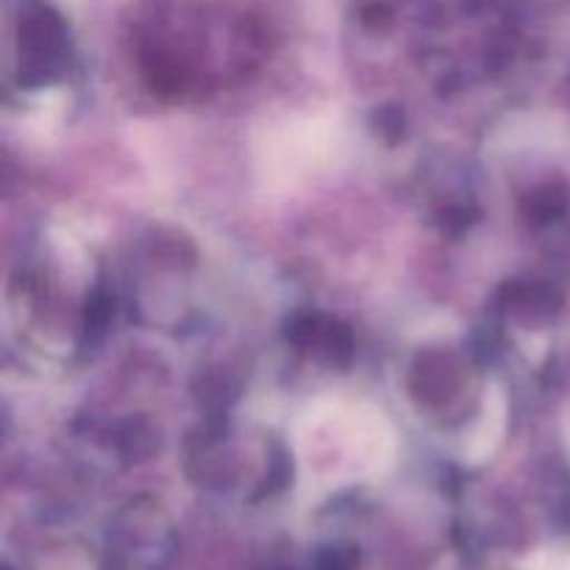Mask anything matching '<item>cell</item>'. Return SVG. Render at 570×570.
I'll return each instance as SVG.
<instances>
[{
	"label": "cell",
	"mask_w": 570,
	"mask_h": 570,
	"mask_svg": "<svg viewBox=\"0 0 570 570\" xmlns=\"http://www.w3.org/2000/svg\"><path fill=\"white\" fill-rule=\"evenodd\" d=\"M495 301H499V309L504 315L518 317V321H523V317H529V321L543 317L546 312H551V304H554L549 289L534 282H507L499 289V295H495Z\"/></svg>",
	"instance_id": "5b68a950"
},
{
	"label": "cell",
	"mask_w": 570,
	"mask_h": 570,
	"mask_svg": "<svg viewBox=\"0 0 570 570\" xmlns=\"http://www.w3.org/2000/svg\"><path fill=\"white\" fill-rule=\"evenodd\" d=\"M287 343L298 354L312 356L328 367H348L354 360V334L337 317L323 315V312H301L287 323L284 332Z\"/></svg>",
	"instance_id": "277c9868"
},
{
	"label": "cell",
	"mask_w": 570,
	"mask_h": 570,
	"mask_svg": "<svg viewBox=\"0 0 570 570\" xmlns=\"http://www.w3.org/2000/svg\"><path fill=\"white\" fill-rule=\"evenodd\" d=\"M178 551V532L165 507L131 499L106 527V570H167Z\"/></svg>",
	"instance_id": "6da1fadb"
},
{
	"label": "cell",
	"mask_w": 570,
	"mask_h": 570,
	"mask_svg": "<svg viewBox=\"0 0 570 570\" xmlns=\"http://www.w3.org/2000/svg\"><path fill=\"white\" fill-rule=\"evenodd\" d=\"M111 445L126 462H142L159 451V432L142 417H128L115 426Z\"/></svg>",
	"instance_id": "8992f818"
},
{
	"label": "cell",
	"mask_w": 570,
	"mask_h": 570,
	"mask_svg": "<svg viewBox=\"0 0 570 570\" xmlns=\"http://www.w3.org/2000/svg\"><path fill=\"white\" fill-rule=\"evenodd\" d=\"M111 306H115L111 304V295L104 287L95 289L87 298V306H83V337L89 343H95V340H100L106 334V328L111 323V312H115Z\"/></svg>",
	"instance_id": "52a82bcc"
},
{
	"label": "cell",
	"mask_w": 570,
	"mask_h": 570,
	"mask_svg": "<svg viewBox=\"0 0 570 570\" xmlns=\"http://www.w3.org/2000/svg\"><path fill=\"white\" fill-rule=\"evenodd\" d=\"M373 126H376L379 137H384L387 142H395V139L404 137V128H406V117L399 106H382V109L373 115Z\"/></svg>",
	"instance_id": "30bf717a"
},
{
	"label": "cell",
	"mask_w": 570,
	"mask_h": 570,
	"mask_svg": "<svg viewBox=\"0 0 570 570\" xmlns=\"http://www.w3.org/2000/svg\"><path fill=\"white\" fill-rule=\"evenodd\" d=\"M554 195H557L554 187L534 189L532 195H527V200H521V212H527L529 220H534V223L549 220V217H557V212H560V204H557Z\"/></svg>",
	"instance_id": "9c48e42d"
},
{
	"label": "cell",
	"mask_w": 570,
	"mask_h": 570,
	"mask_svg": "<svg viewBox=\"0 0 570 570\" xmlns=\"http://www.w3.org/2000/svg\"><path fill=\"white\" fill-rule=\"evenodd\" d=\"M265 570H298V568H293V566H271V568H265Z\"/></svg>",
	"instance_id": "8fae6325"
},
{
	"label": "cell",
	"mask_w": 570,
	"mask_h": 570,
	"mask_svg": "<svg viewBox=\"0 0 570 570\" xmlns=\"http://www.w3.org/2000/svg\"><path fill=\"white\" fill-rule=\"evenodd\" d=\"M67 26L59 11L45 0H22L17 20V59H20V83L42 87L53 81L67 61Z\"/></svg>",
	"instance_id": "7a4b0ae2"
},
{
	"label": "cell",
	"mask_w": 570,
	"mask_h": 570,
	"mask_svg": "<svg viewBox=\"0 0 570 570\" xmlns=\"http://www.w3.org/2000/svg\"><path fill=\"white\" fill-rule=\"evenodd\" d=\"M410 393L423 410L449 415L468 393V365L451 348H421L410 367Z\"/></svg>",
	"instance_id": "3957f363"
},
{
	"label": "cell",
	"mask_w": 570,
	"mask_h": 570,
	"mask_svg": "<svg viewBox=\"0 0 570 570\" xmlns=\"http://www.w3.org/2000/svg\"><path fill=\"white\" fill-rule=\"evenodd\" d=\"M360 562L362 554L356 546L332 543L317 549V554L309 562V570H360Z\"/></svg>",
	"instance_id": "ba28073f"
}]
</instances>
